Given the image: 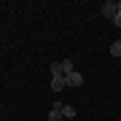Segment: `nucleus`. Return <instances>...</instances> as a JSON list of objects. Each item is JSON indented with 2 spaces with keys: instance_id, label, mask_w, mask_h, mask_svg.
<instances>
[{
  "instance_id": "nucleus-8",
  "label": "nucleus",
  "mask_w": 121,
  "mask_h": 121,
  "mask_svg": "<svg viewBox=\"0 0 121 121\" xmlns=\"http://www.w3.org/2000/svg\"><path fill=\"white\" fill-rule=\"evenodd\" d=\"M51 73H54V75H62V67H59V62H51Z\"/></svg>"
},
{
  "instance_id": "nucleus-10",
  "label": "nucleus",
  "mask_w": 121,
  "mask_h": 121,
  "mask_svg": "<svg viewBox=\"0 0 121 121\" xmlns=\"http://www.w3.org/2000/svg\"><path fill=\"white\" fill-rule=\"evenodd\" d=\"M116 8H118V11H121V0H118V3H116Z\"/></svg>"
},
{
  "instance_id": "nucleus-7",
  "label": "nucleus",
  "mask_w": 121,
  "mask_h": 121,
  "mask_svg": "<svg viewBox=\"0 0 121 121\" xmlns=\"http://www.w3.org/2000/svg\"><path fill=\"white\" fill-rule=\"evenodd\" d=\"M110 54H113V56H121V40L110 43Z\"/></svg>"
},
{
  "instance_id": "nucleus-2",
  "label": "nucleus",
  "mask_w": 121,
  "mask_h": 121,
  "mask_svg": "<svg viewBox=\"0 0 121 121\" xmlns=\"http://www.w3.org/2000/svg\"><path fill=\"white\" fill-rule=\"evenodd\" d=\"M65 83H67V86H81V83H83V75L78 73V70H73L70 75H65Z\"/></svg>"
},
{
  "instance_id": "nucleus-1",
  "label": "nucleus",
  "mask_w": 121,
  "mask_h": 121,
  "mask_svg": "<svg viewBox=\"0 0 121 121\" xmlns=\"http://www.w3.org/2000/svg\"><path fill=\"white\" fill-rule=\"evenodd\" d=\"M116 13H118V8H116V3H113V0L102 3V16H105V19H116Z\"/></svg>"
},
{
  "instance_id": "nucleus-6",
  "label": "nucleus",
  "mask_w": 121,
  "mask_h": 121,
  "mask_svg": "<svg viewBox=\"0 0 121 121\" xmlns=\"http://www.w3.org/2000/svg\"><path fill=\"white\" fill-rule=\"evenodd\" d=\"M75 116V108L73 105H62V118H73Z\"/></svg>"
},
{
  "instance_id": "nucleus-5",
  "label": "nucleus",
  "mask_w": 121,
  "mask_h": 121,
  "mask_svg": "<svg viewBox=\"0 0 121 121\" xmlns=\"http://www.w3.org/2000/svg\"><path fill=\"white\" fill-rule=\"evenodd\" d=\"M59 67H62V75H70L75 70V65H73V59H62L59 62Z\"/></svg>"
},
{
  "instance_id": "nucleus-9",
  "label": "nucleus",
  "mask_w": 121,
  "mask_h": 121,
  "mask_svg": "<svg viewBox=\"0 0 121 121\" xmlns=\"http://www.w3.org/2000/svg\"><path fill=\"white\" fill-rule=\"evenodd\" d=\"M113 24H116V27H121V11L116 13V19H113Z\"/></svg>"
},
{
  "instance_id": "nucleus-3",
  "label": "nucleus",
  "mask_w": 121,
  "mask_h": 121,
  "mask_svg": "<svg viewBox=\"0 0 121 121\" xmlns=\"http://www.w3.org/2000/svg\"><path fill=\"white\" fill-rule=\"evenodd\" d=\"M48 121H62V102H59V99L54 102L51 113H48Z\"/></svg>"
},
{
  "instance_id": "nucleus-4",
  "label": "nucleus",
  "mask_w": 121,
  "mask_h": 121,
  "mask_svg": "<svg viewBox=\"0 0 121 121\" xmlns=\"http://www.w3.org/2000/svg\"><path fill=\"white\" fill-rule=\"evenodd\" d=\"M65 86H67V83H65V75H54V78H51V89H54V91H62Z\"/></svg>"
}]
</instances>
